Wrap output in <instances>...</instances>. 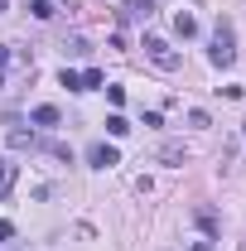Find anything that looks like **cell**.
I'll return each instance as SVG.
<instances>
[{"label": "cell", "instance_id": "cell-7", "mask_svg": "<svg viewBox=\"0 0 246 251\" xmlns=\"http://www.w3.org/2000/svg\"><path fill=\"white\" fill-rule=\"evenodd\" d=\"M159 159H164V164H184V159H188V145H179V140H169V145L159 150Z\"/></svg>", "mask_w": 246, "mask_h": 251}, {"label": "cell", "instance_id": "cell-19", "mask_svg": "<svg viewBox=\"0 0 246 251\" xmlns=\"http://www.w3.org/2000/svg\"><path fill=\"white\" fill-rule=\"evenodd\" d=\"M5 63H10V49H0V68H5Z\"/></svg>", "mask_w": 246, "mask_h": 251}, {"label": "cell", "instance_id": "cell-4", "mask_svg": "<svg viewBox=\"0 0 246 251\" xmlns=\"http://www.w3.org/2000/svg\"><path fill=\"white\" fill-rule=\"evenodd\" d=\"M121 20H130V25L145 20V25H150V20H154V0H125V5H121Z\"/></svg>", "mask_w": 246, "mask_h": 251}, {"label": "cell", "instance_id": "cell-13", "mask_svg": "<svg viewBox=\"0 0 246 251\" xmlns=\"http://www.w3.org/2000/svg\"><path fill=\"white\" fill-rule=\"evenodd\" d=\"M198 227H203L208 237H213V232H217V218H213V208H198Z\"/></svg>", "mask_w": 246, "mask_h": 251}, {"label": "cell", "instance_id": "cell-2", "mask_svg": "<svg viewBox=\"0 0 246 251\" xmlns=\"http://www.w3.org/2000/svg\"><path fill=\"white\" fill-rule=\"evenodd\" d=\"M145 58H150L154 68H164V73H174V68H179V49H174L169 39H154V34H145Z\"/></svg>", "mask_w": 246, "mask_h": 251}, {"label": "cell", "instance_id": "cell-6", "mask_svg": "<svg viewBox=\"0 0 246 251\" xmlns=\"http://www.w3.org/2000/svg\"><path fill=\"white\" fill-rule=\"evenodd\" d=\"M15 174H20V164H15V159H5V155H0V198H5V193L15 188Z\"/></svg>", "mask_w": 246, "mask_h": 251}, {"label": "cell", "instance_id": "cell-14", "mask_svg": "<svg viewBox=\"0 0 246 251\" xmlns=\"http://www.w3.org/2000/svg\"><path fill=\"white\" fill-rule=\"evenodd\" d=\"M29 15H34V20H53V5H49V0H34Z\"/></svg>", "mask_w": 246, "mask_h": 251}, {"label": "cell", "instance_id": "cell-12", "mask_svg": "<svg viewBox=\"0 0 246 251\" xmlns=\"http://www.w3.org/2000/svg\"><path fill=\"white\" fill-rule=\"evenodd\" d=\"M58 82H63V87H73V92H82V73H73V68H63Z\"/></svg>", "mask_w": 246, "mask_h": 251}, {"label": "cell", "instance_id": "cell-11", "mask_svg": "<svg viewBox=\"0 0 246 251\" xmlns=\"http://www.w3.org/2000/svg\"><path fill=\"white\" fill-rule=\"evenodd\" d=\"M63 49H68V58H73V53H87V39H82V34H68Z\"/></svg>", "mask_w": 246, "mask_h": 251}, {"label": "cell", "instance_id": "cell-21", "mask_svg": "<svg viewBox=\"0 0 246 251\" xmlns=\"http://www.w3.org/2000/svg\"><path fill=\"white\" fill-rule=\"evenodd\" d=\"M242 135H246V130H242Z\"/></svg>", "mask_w": 246, "mask_h": 251}, {"label": "cell", "instance_id": "cell-5", "mask_svg": "<svg viewBox=\"0 0 246 251\" xmlns=\"http://www.w3.org/2000/svg\"><path fill=\"white\" fill-rule=\"evenodd\" d=\"M34 145H39V140H34V130H25L20 121L10 126V150H34Z\"/></svg>", "mask_w": 246, "mask_h": 251}, {"label": "cell", "instance_id": "cell-9", "mask_svg": "<svg viewBox=\"0 0 246 251\" xmlns=\"http://www.w3.org/2000/svg\"><path fill=\"white\" fill-rule=\"evenodd\" d=\"M58 106H34V126H58Z\"/></svg>", "mask_w": 246, "mask_h": 251}, {"label": "cell", "instance_id": "cell-16", "mask_svg": "<svg viewBox=\"0 0 246 251\" xmlns=\"http://www.w3.org/2000/svg\"><path fill=\"white\" fill-rule=\"evenodd\" d=\"M49 155H53V159H73V150H68L63 140H53V145H49Z\"/></svg>", "mask_w": 246, "mask_h": 251}, {"label": "cell", "instance_id": "cell-18", "mask_svg": "<svg viewBox=\"0 0 246 251\" xmlns=\"http://www.w3.org/2000/svg\"><path fill=\"white\" fill-rule=\"evenodd\" d=\"M188 251H213V237H203V242H193Z\"/></svg>", "mask_w": 246, "mask_h": 251}, {"label": "cell", "instance_id": "cell-1", "mask_svg": "<svg viewBox=\"0 0 246 251\" xmlns=\"http://www.w3.org/2000/svg\"><path fill=\"white\" fill-rule=\"evenodd\" d=\"M208 58H213L217 68H232V63H237V34H232V25H227V20H217V29H213V49H208Z\"/></svg>", "mask_w": 246, "mask_h": 251}, {"label": "cell", "instance_id": "cell-20", "mask_svg": "<svg viewBox=\"0 0 246 251\" xmlns=\"http://www.w3.org/2000/svg\"><path fill=\"white\" fill-rule=\"evenodd\" d=\"M5 5H10V0H0V10H5Z\"/></svg>", "mask_w": 246, "mask_h": 251}, {"label": "cell", "instance_id": "cell-3", "mask_svg": "<svg viewBox=\"0 0 246 251\" xmlns=\"http://www.w3.org/2000/svg\"><path fill=\"white\" fill-rule=\"evenodd\" d=\"M87 164H92V169H111V164H121V155H116V145L97 140L92 150H87Z\"/></svg>", "mask_w": 246, "mask_h": 251}, {"label": "cell", "instance_id": "cell-15", "mask_svg": "<svg viewBox=\"0 0 246 251\" xmlns=\"http://www.w3.org/2000/svg\"><path fill=\"white\" fill-rule=\"evenodd\" d=\"M92 87H101V68H87L82 73V92H92Z\"/></svg>", "mask_w": 246, "mask_h": 251}, {"label": "cell", "instance_id": "cell-17", "mask_svg": "<svg viewBox=\"0 0 246 251\" xmlns=\"http://www.w3.org/2000/svg\"><path fill=\"white\" fill-rule=\"evenodd\" d=\"M10 237H15V222H5V218H0V242H10Z\"/></svg>", "mask_w": 246, "mask_h": 251}, {"label": "cell", "instance_id": "cell-10", "mask_svg": "<svg viewBox=\"0 0 246 251\" xmlns=\"http://www.w3.org/2000/svg\"><path fill=\"white\" fill-rule=\"evenodd\" d=\"M125 130H130V121H125V116H106V135H116V140H121Z\"/></svg>", "mask_w": 246, "mask_h": 251}, {"label": "cell", "instance_id": "cell-8", "mask_svg": "<svg viewBox=\"0 0 246 251\" xmlns=\"http://www.w3.org/2000/svg\"><path fill=\"white\" fill-rule=\"evenodd\" d=\"M174 34H179V39H193V34H198V20L179 10V15H174Z\"/></svg>", "mask_w": 246, "mask_h": 251}]
</instances>
